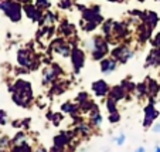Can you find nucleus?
Instances as JSON below:
<instances>
[{"mask_svg": "<svg viewBox=\"0 0 160 152\" xmlns=\"http://www.w3.org/2000/svg\"><path fill=\"white\" fill-rule=\"evenodd\" d=\"M9 91L12 92V100L17 107L21 108H30L34 98L33 85L27 80H17L12 87H9Z\"/></svg>", "mask_w": 160, "mask_h": 152, "instance_id": "1", "label": "nucleus"}, {"mask_svg": "<svg viewBox=\"0 0 160 152\" xmlns=\"http://www.w3.org/2000/svg\"><path fill=\"white\" fill-rule=\"evenodd\" d=\"M88 49L91 51V57L95 61H101L109 54V41L103 36H94L87 41Z\"/></svg>", "mask_w": 160, "mask_h": 152, "instance_id": "2", "label": "nucleus"}, {"mask_svg": "<svg viewBox=\"0 0 160 152\" xmlns=\"http://www.w3.org/2000/svg\"><path fill=\"white\" fill-rule=\"evenodd\" d=\"M0 10L13 23H18L23 17V4L18 0H0Z\"/></svg>", "mask_w": 160, "mask_h": 152, "instance_id": "3", "label": "nucleus"}, {"mask_svg": "<svg viewBox=\"0 0 160 152\" xmlns=\"http://www.w3.org/2000/svg\"><path fill=\"white\" fill-rule=\"evenodd\" d=\"M149 98V102L148 105L143 108V114H145V118H143V128L145 129H149V128H152V125L154 124V121H156L157 118H159L160 115V111L157 110L156 107H154V98L153 97H148Z\"/></svg>", "mask_w": 160, "mask_h": 152, "instance_id": "4", "label": "nucleus"}, {"mask_svg": "<svg viewBox=\"0 0 160 152\" xmlns=\"http://www.w3.org/2000/svg\"><path fill=\"white\" fill-rule=\"evenodd\" d=\"M61 76H64V70L61 68L60 64L51 63L50 67L42 68V77H41V84L42 85H50L58 80Z\"/></svg>", "mask_w": 160, "mask_h": 152, "instance_id": "5", "label": "nucleus"}, {"mask_svg": "<svg viewBox=\"0 0 160 152\" xmlns=\"http://www.w3.org/2000/svg\"><path fill=\"white\" fill-rule=\"evenodd\" d=\"M17 63L18 66L28 68L30 71L38 68V60H34L33 53L27 49H20L17 51Z\"/></svg>", "mask_w": 160, "mask_h": 152, "instance_id": "6", "label": "nucleus"}, {"mask_svg": "<svg viewBox=\"0 0 160 152\" xmlns=\"http://www.w3.org/2000/svg\"><path fill=\"white\" fill-rule=\"evenodd\" d=\"M133 55H135V51H133L130 47L125 46V44L115 47V49L111 51V57L115 58L119 64H126Z\"/></svg>", "mask_w": 160, "mask_h": 152, "instance_id": "7", "label": "nucleus"}, {"mask_svg": "<svg viewBox=\"0 0 160 152\" xmlns=\"http://www.w3.org/2000/svg\"><path fill=\"white\" fill-rule=\"evenodd\" d=\"M71 64H72V71L75 76H78L81 73V70L85 66V53L82 49L79 47H72V51H71Z\"/></svg>", "mask_w": 160, "mask_h": 152, "instance_id": "8", "label": "nucleus"}, {"mask_svg": "<svg viewBox=\"0 0 160 152\" xmlns=\"http://www.w3.org/2000/svg\"><path fill=\"white\" fill-rule=\"evenodd\" d=\"M51 47H52V50H54V53L62 55L64 58H68L71 55V51H72V47H71V44H70V43H67L65 40L62 39V37H58V39H55L54 41H52Z\"/></svg>", "mask_w": 160, "mask_h": 152, "instance_id": "9", "label": "nucleus"}, {"mask_svg": "<svg viewBox=\"0 0 160 152\" xmlns=\"http://www.w3.org/2000/svg\"><path fill=\"white\" fill-rule=\"evenodd\" d=\"M82 20L84 21H95V23L101 24L103 21V17L101 16L99 6L85 7V9L82 10Z\"/></svg>", "mask_w": 160, "mask_h": 152, "instance_id": "10", "label": "nucleus"}, {"mask_svg": "<svg viewBox=\"0 0 160 152\" xmlns=\"http://www.w3.org/2000/svg\"><path fill=\"white\" fill-rule=\"evenodd\" d=\"M91 88H92L94 95L98 98L108 97L109 91H111V87H109V84L105 81V80H97V81H94L92 85H91Z\"/></svg>", "mask_w": 160, "mask_h": 152, "instance_id": "11", "label": "nucleus"}, {"mask_svg": "<svg viewBox=\"0 0 160 152\" xmlns=\"http://www.w3.org/2000/svg\"><path fill=\"white\" fill-rule=\"evenodd\" d=\"M23 12L26 13V16H27L31 21H40V23H42L44 14H42V12L36 6V4H33V3L23 4Z\"/></svg>", "mask_w": 160, "mask_h": 152, "instance_id": "12", "label": "nucleus"}, {"mask_svg": "<svg viewBox=\"0 0 160 152\" xmlns=\"http://www.w3.org/2000/svg\"><path fill=\"white\" fill-rule=\"evenodd\" d=\"M118 61L115 60V58L112 57H105L102 58V60L99 61V68H101V73L105 74V76H109L111 73H113V71L118 68Z\"/></svg>", "mask_w": 160, "mask_h": 152, "instance_id": "13", "label": "nucleus"}, {"mask_svg": "<svg viewBox=\"0 0 160 152\" xmlns=\"http://www.w3.org/2000/svg\"><path fill=\"white\" fill-rule=\"evenodd\" d=\"M72 132L71 131H61L58 135L52 138V144L54 146H60V148H65L67 145H70L71 139H72Z\"/></svg>", "mask_w": 160, "mask_h": 152, "instance_id": "14", "label": "nucleus"}, {"mask_svg": "<svg viewBox=\"0 0 160 152\" xmlns=\"http://www.w3.org/2000/svg\"><path fill=\"white\" fill-rule=\"evenodd\" d=\"M88 118H89V124L92 125L94 128L101 127V124L103 122V117H102V114H101V111H99L98 104H95L94 108L88 113Z\"/></svg>", "mask_w": 160, "mask_h": 152, "instance_id": "15", "label": "nucleus"}, {"mask_svg": "<svg viewBox=\"0 0 160 152\" xmlns=\"http://www.w3.org/2000/svg\"><path fill=\"white\" fill-rule=\"evenodd\" d=\"M160 66V47H154L150 50L149 55L146 57L145 67H159Z\"/></svg>", "mask_w": 160, "mask_h": 152, "instance_id": "16", "label": "nucleus"}, {"mask_svg": "<svg viewBox=\"0 0 160 152\" xmlns=\"http://www.w3.org/2000/svg\"><path fill=\"white\" fill-rule=\"evenodd\" d=\"M128 95H129V94H128L126 90H125L121 84L111 87V91H109V97H112L115 101H118V102H119V101H122V100H125Z\"/></svg>", "mask_w": 160, "mask_h": 152, "instance_id": "17", "label": "nucleus"}, {"mask_svg": "<svg viewBox=\"0 0 160 152\" xmlns=\"http://www.w3.org/2000/svg\"><path fill=\"white\" fill-rule=\"evenodd\" d=\"M61 111H62L64 114H68V115H71L72 118H75V117H78V113L81 110H79V105L77 102L67 101V102H64L62 105H61Z\"/></svg>", "mask_w": 160, "mask_h": 152, "instance_id": "18", "label": "nucleus"}, {"mask_svg": "<svg viewBox=\"0 0 160 152\" xmlns=\"http://www.w3.org/2000/svg\"><path fill=\"white\" fill-rule=\"evenodd\" d=\"M128 34V26L126 23H119L115 21L113 23V29H112V36H115V39L121 40Z\"/></svg>", "mask_w": 160, "mask_h": 152, "instance_id": "19", "label": "nucleus"}, {"mask_svg": "<svg viewBox=\"0 0 160 152\" xmlns=\"http://www.w3.org/2000/svg\"><path fill=\"white\" fill-rule=\"evenodd\" d=\"M152 30H153V29H152L150 26H148L146 23L140 24L139 27H138V39H139V41L140 43L148 41L152 36Z\"/></svg>", "mask_w": 160, "mask_h": 152, "instance_id": "20", "label": "nucleus"}, {"mask_svg": "<svg viewBox=\"0 0 160 152\" xmlns=\"http://www.w3.org/2000/svg\"><path fill=\"white\" fill-rule=\"evenodd\" d=\"M146 84H148L149 97L156 98L157 95H159V92H160V84H159V81H156V80L148 77V78H146Z\"/></svg>", "mask_w": 160, "mask_h": 152, "instance_id": "21", "label": "nucleus"}, {"mask_svg": "<svg viewBox=\"0 0 160 152\" xmlns=\"http://www.w3.org/2000/svg\"><path fill=\"white\" fill-rule=\"evenodd\" d=\"M75 132L81 137H88V135L92 134V125L87 124L84 121H79L78 124L75 125Z\"/></svg>", "mask_w": 160, "mask_h": 152, "instance_id": "22", "label": "nucleus"}, {"mask_svg": "<svg viewBox=\"0 0 160 152\" xmlns=\"http://www.w3.org/2000/svg\"><path fill=\"white\" fill-rule=\"evenodd\" d=\"M143 21H145L148 26H150L152 29H154L156 27V24H157V21H159V16L156 14L154 12H145L143 13Z\"/></svg>", "mask_w": 160, "mask_h": 152, "instance_id": "23", "label": "nucleus"}, {"mask_svg": "<svg viewBox=\"0 0 160 152\" xmlns=\"http://www.w3.org/2000/svg\"><path fill=\"white\" fill-rule=\"evenodd\" d=\"M10 152H33V148H31V145L27 141H24L21 144H14L10 148Z\"/></svg>", "mask_w": 160, "mask_h": 152, "instance_id": "24", "label": "nucleus"}, {"mask_svg": "<svg viewBox=\"0 0 160 152\" xmlns=\"http://www.w3.org/2000/svg\"><path fill=\"white\" fill-rule=\"evenodd\" d=\"M105 105H106V111H108V114L118 113V101H115L112 97H109V95L105 100Z\"/></svg>", "mask_w": 160, "mask_h": 152, "instance_id": "25", "label": "nucleus"}, {"mask_svg": "<svg viewBox=\"0 0 160 152\" xmlns=\"http://www.w3.org/2000/svg\"><path fill=\"white\" fill-rule=\"evenodd\" d=\"M60 30L64 34V37H71L72 34H75V27L72 24H70V23H67V21H64L62 24H61Z\"/></svg>", "mask_w": 160, "mask_h": 152, "instance_id": "26", "label": "nucleus"}, {"mask_svg": "<svg viewBox=\"0 0 160 152\" xmlns=\"http://www.w3.org/2000/svg\"><path fill=\"white\" fill-rule=\"evenodd\" d=\"M136 95L139 98H143V97H149V92H148V84L145 82H139L136 84Z\"/></svg>", "mask_w": 160, "mask_h": 152, "instance_id": "27", "label": "nucleus"}, {"mask_svg": "<svg viewBox=\"0 0 160 152\" xmlns=\"http://www.w3.org/2000/svg\"><path fill=\"white\" fill-rule=\"evenodd\" d=\"M113 23H115V21L112 20V18H109V20L103 21V24H102V33H103V37H106V39H108V37L112 34Z\"/></svg>", "mask_w": 160, "mask_h": 152, "instance_id": "28", "label": "nucleus"}, {"mask_svg": "<svg viewBox=\"0 0 160 152\" xmlns=\"http://www.w3.org/2000/svg\"><path fill=\"white\" fill-rule=\"evenodd\" d=\"M121 85L126 90L128 94H132V92L136 91V82L130 81V80H122L121 81Z\"/></svg>", "mask_w": 160, "mask_h": 152, "instance_id": "29", "label": "nucleus"}, {"mask_svg": "<svg viewBox=\"0 0 160 152\" xmlns=\"http://www.w3.org/2000/svg\"><path fill=\"white\" fill-rule=\"evenodd\" d=\"M95 107V102L92 100H88V101H85V102H82L81 105H79V110H81V113H85V114H88L92 108Z\"/></svg>", "mask_w": 160, "mask_h": 152, "instance_id": "30", "label": "nucleus"}, {"mask_svg": "<svg viewBox=\"0 0 160 152\" xmlns=\"http://www.w3.org/2000/svg\"><path fill=\"white\" fill-rule=\"evenodd\" d=\"M24 141H27V135H26L24 131H18L17 134L13 137L12 139V144L14 145V144H21V142H24Z\"/></svg>", "mask_w": 160, "mask_h": 152, "instance_id": "31", "label": "nucleus"}, {"mask_svg": "<svg viewBox=\"0 0 160 152\" xmlns=\"http://www.w3.org/2000/svg\"><path fill=\"white\" fill-rule=\"evenodd\" d=\"M34 4L38 7L40 10H48L51 7V2L50 0H34Z\"/></svg>", "mask_w": 160, "mask_h": 152, "instance_id": "32", "label": "nucleus"}, {"mask_svg": "<svg viewBox=\"0 0 160 152\" xmlns=\"http://www.w3.org/2000/svg\"><path fill=\"white\" fill-rule=\"evenodd\" d=\"M65 118L64 117V113H54L52 114V118H51V122L54 127H60V124L62 122V119Z\"/></svg>", "mask_w": 160, "mask_h": 152, "instance_id": "33", "label": "nucleus"}, {"mask_svg": "<svg viewBox=\"0 0 160 152\" xmlns=\"http://www.w3.org/2000/svg\"><path fill=\"white\" fill-rule=\"evenodd\" d=\"M88 100H89V94H88V92H85V91L78 92V94H77V97H75V102L78 104V105H81L82 102H85V101H88Z\"/></svg>", "mask_w": 160, "mask_h": 152, "instance_id": "34", "label": "nucleus"}, {"mask_svg": "<svg viewBox=\"0 0 160 152\" xmlns=\"http://www.w3.org/2000/svg\"><path fill=\"white\" fill-rule=\"evenodd\" d=\"M113 142H115L118 146L125 145V142H126V135H125L123 132H121V134H119L118 137H115V138H113Z\"/></svg>", "mask_w": 160, "mask_h": 152, "instance_id": "35", "label": "nucleus"}, {"mask_svg": "<svg viewBox=\"0 0 160 152\" xmlns=\"http://www.w3.org/2000/svg\"><path fill=\"white\" fill-rule=\"evenodd\" d=\"M108 121L111 122V124H118V122L121 121V114H119V111L118 113H113V114H109Z\"/></svg>", "mask_w": 160, "mask_h": 152, "instance_id": "36", "label": "nucleus"}, {"mask_svg": "<svg viewBox=\"0 0 160 152\" xmlns=\"http://www.w3.org/2000/svg\"><path fill=\"white\" fill-rule=\"evenodd\" d=\"M74 2H75V0H60L58 6H60L61 9H71L72 4H74Z\"/></svg>", "mask_w": 160, "mask_h": 152, "instance_id": "37", "label": "nucleus"}, {"mask_svg": "<svg viewBox=\"0 0 160 152\" xmlns=\"http://www.w3.org/2000/svg\"><path fill=\"white\" fill-rule=\"evenodd\" d=\"M9 118H7V113L3 110H0V125H6Z\"/></svg>", "mask_w": 160, "mask_h": 152, "instance_id": "38", "label": "nucleus"}, {"mask_svg": "<svg viewBox=\"0 0 160 152\" xmlns=\"http://www.w3.org/2000/svg\"><path fill=\"white\" fill-rule=\"evenodd\" d=\"M152 44H153V47H160V31L154 34L153 40H152Z\"/></svg>", "mask_w": 160, "mask_h": 152, "instance_id": "39", "label": "nucleus"}, {"mask_svg": "<svg viewBox=\"0 0 160 152\" xmlns=\"http://www.w3.org/2000/svg\"><path fill=\"white\" fill-rule=\"evenodd\" d=\"M152 132H153V134H159L160 132V122H156V124L152 125Z\"/></svg>", "mask_w": 160, "mask_h": 152, "instance_id": "40", "label": "nucleus"}, {"mask_svg": "<svg viewBox=\"0 0 160 152\" xmlns=\"http://www.w3.org/2000/svg\"><path fill=\"white\" fill-rule=\"evenodd\" d=\"M50 152H65V148H60V146H54L50 149Z\"/></svg>", "mask_w": 160, "mask_h": 152, "instance_id": "41", "label": "nucleus"}, {"mask_svg": "<svg viewBox=\"0 0 160 152\" xmlns=\"http://www.w3.org/2000/svg\"><path fill=\"white\" fill-rule=\"evenodd\" d=\"M135 152H148V151H146L145 146H138V148L135 149Z\"/></svg>", "mask_w": 160, "mask_h": 152, "instance_id": "42", "label": "nucleus"}, {"mask_svg": "<svg viewBox=\"0 0 160 152\" xmlns=\"http://www.w3.org/2000/svg\"><path fill=\"white\" fill-rule=\"evenodd\" d=\"M34 152H48V151H47V149H45L44 146H38V148H37Z\"/></svg>", "mask_w": 160, "mask_h": 152, "instance_id": "43", "label": "nucleus"}, {"mask_svg": "<svg viewBox=\"0 0 160 152\" xmlns=\"http://www.w3.org/2000/svg\"><path fill=\"white\" fill-rule=\"evenodd\" d=\"M52 114H54V113H51V111H48V113L45 114V115H47V117H45V118L48 119V121H51V118H52Z\"/></svg>", "mask_w": 160, "mask_h": 152, "instance_id": "44", "label": "nucleus"}, {"mask_svg": "<svg viewBox=\"0 0 160 152\" xmlns=\"http://www.w3.org/2000/svg\"><path fill=\"white\" fill-rule=\"evenodd\" d=\"M18 2H20V3H24V4H27V3H31L33 0H18Z\"/></svg>", "mask_w": 160, "mask_h": 152, "instance_id": "45", "label": "nucleus"}, {"mask_svg": "<svg viewBox=\"0 0 160 152\" xmlns=\"http://www.w3.org/2000/svg\"><path fill=\"white\" fill-rule=\"evenodd\" d=\"M153 152H160V146H159V145H156V146H154Z\"/></svg>", "mask_w": 160, "mask_h": 152, "instance_id": "46", "label": "nucleus"}, {"mask_svg": "<svg viewBox=\"0 0 160 152\" xmlns=\"http://www.w3.org/2000/svg\"><path fill=\"white\" fill-rule=\"evenodd\" d=\"M109 2H123V0H109Z\"/></svg>", "mask_w": 160, "mask_h": 152, "instance_id": "47", "label": "nucleus"}]
</instances>
